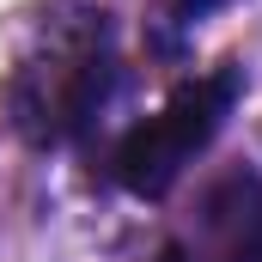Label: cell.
Here are the masks:
<instances>
[{"label":"cell","mask_w":262,"mask_h":262,"mask_svg":"<svg viewBox=\"0 0 262 262\" xmlns=\"http://www.w3.org/2000/svg\"><path fill=\"white\" fill-rule=\"evenodd\" d=\"M159 262H189V256H183V250H177V244H171V250H165V256H159Z\"/></svg>","instance_id":"cell-5"},{"label":"cell","mask_w":262,"mask_h":262,"mask_svg":"<svg viewBox=\"0 0 262 262\" xmlns=\"http://www.w3.org/2000/svg\"><path fill=\"white\" fill-rule=\"evenodd\" d=\"M244 92V67H213V73H195L183 79L146 122H134L116 146V183L140 201L171 195V183L195 165L201 152L213 146V134L226 128L232 104Z\"/></svg>","instance_id":"cell-2"},{"label":"cell","mask_w":262,"mask_h":262,"mask_svg":"<svg viewBox=\"0 0 262 262\" xmlns=\"http://www.w3.org/2000/svg\"><path fill=\"white\" fill-rule=\"evenodd\" d=\"M116 79V25L92 0H55L43 6L6 67L0 104L18 140L31 146H67L92 128Z\"/></svg>","instance_id":"cell-1"},{"label":"cell","mask_w":262,"mask_h":262,"mask_svg":"<svg viewBox=\"0 0 262 262\" xmlns=\"http://www.w3.org/2000/svg\"><path fill=\"white\" fill-rule=\"evenodd\" d=\"M220 226V262H262V183L250 171H232L226 189L213 195Z\"/></svg>","instance_id":"cell-3"},{"label":"cell","mask_w":262,"mask_h":262,"mask_svg":"<svg viewBox=\"0 0 262 262\" xmlns=\"http://www.w3.org/2000/svg\"><path fill=\"white\" fill-rule=\"evenodd\" d=\"M226 6H238V0H165V18L189 31V25H201V18H207V12H226Z\"/></svg>","instance_id":"cell-4"}]
</instances>
